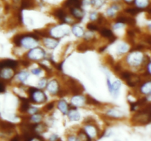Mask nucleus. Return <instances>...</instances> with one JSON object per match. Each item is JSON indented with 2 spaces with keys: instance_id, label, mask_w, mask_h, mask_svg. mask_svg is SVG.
<instances>
[{
  "instance_id": "f257e3e1",
  "label": "nucleus",
  "mask_w": 151,
  "mask_h": 141,
  "mask_svg": "<svg viewBox=\"0 0 151 141\" xmlns=\"http://www.w3.org/2000/svg\"><path fill=\"white\" fill-rule=\"evenodd\" d=\"M151 120V104L144 105L142 109L136 113L132 118V122L135 125H145Z\"/></svg>"
},
{
  "instance_id": "f03ea898",
  "label": "nucleus",
  "mask_w": 151,
  "mask_h": 141,
  "mask_svg": "<svg viewBox=\"0 0 151 141\" xmlns=\"http://www.w3.org/2000/svg\"><path fill=\"white\" fill-rule=\"evenodd\" d=\"M29 94L30 96V101L34 103H43L47 101V98L43 91L39 90L36 88H32L29 89Z\"/></svg>"
},
{
  "instance_id": "7ed1b4c3",
  "label": "nucleus",
  "mask_w": 151,
  "mask_h": 141,
  "mask_svg": "<svg viewBox=\"0 0 151 141\" xmlns=\"http://www.w3.org/2000/svg\"><path fill=\"white\" fill-rule=\"evenodd\" d=\"M33 35H24L21 37V45L26 48H32L36 46L37 38Z\"/></svg>"
},
{
  "instance_id": "20e7f679",
  "label": "nucleus",
  "mask_w": 151,
  "mask_h": 141,
  "mask_svg": "<svg viewBox=\"0 0 151 141\" xmlns=\"http://www.w3.org/2000/svg\"><path fill=\"white\" fill-rule=\"evenodd\" d=\"M143 60V55L139 51H134L127 57V62L132 66H139Z\"/></svg>"
},
{
  "instance_id": "39448f33",
  "label": "nucleus",
  "mask_w": 151,
  "mask_h": 141,
  "mask_svg": "<svg viewBox=\"0 0 151 141\" xmlns=\"http://www.w3.org/2000/svg\"><path fill=\"white\" fill-rule=\"evenodd\" d=\"M45 57V51L41 48H33L28 53V57L30 60H40Z\"/></svg>"
},
{
  "instance_id": "423d86ee",
  "label": "nucleus",
  "mask_w": 151,
  "mask_h": 141,
  "mask_svg": "<svg viewBox=\"0 0 151 141\" xmlns=\"http://www.w3.org/2000/svg\"><path fill=\"white\" fill-rule=\"evenodd\" d=\"M84 131L92 139V138H95L99 136L100 134V129L97 127L96 125L91 124V123H87L84 127Z\"/></svg>"
},
{
  "instance_id": "0eeeda50",
  "label": "nucleus",
  "mask_w": 151,
  "mask_h": 141,
  "mask_svg": "<svg viewBox=\"0 0 151 141\" xmlns=\"http://www.w3.org/2000/svg\"><path fill=\"white\" fill-rule=\"evenodd\" d=\"M69 29L68 27H64L63 26H55L51 31V35L55 38H61L64 35L69 34Z\"/></svg>"
},
{
  "instance_id": "6e6552de",
  "label": "nucleus",
  "mask_w": 151,
  "mask_h": 141,
  "mask_svg": "<svg viewBox=\"0 0 151 141\" xmlns=\"http://www.w3.org/2000/svg\"><path fill=\"white\" fill-rule=\"evenodd\" d=\"M0 66H1V69L4 68H8L14 69L16 68V66H17V62L13 60H2V61L1 62Z\"/></svg>"
},
{
  "instance_id": "1a4fd4ad",
  "label": "nucleus",
  "mask_w": 151,
  "mask_h": 141,
  "mask_svg": "<svg viewBox=\"0 0 151 141\" xmlns=\"http://www.w3.org/2000/svg\"><path fill=\"white\" fill-rule=\"evenodd\" d=\"M44 43L46 47H47L48 48H50V49H53V48H55L58 46V41L56 39H55V38H46L44 40Z\"/></svg>"
},
{
  "instance_id": "9d476101",
  "label": "nucleus",
  "mask_w": 151,
  "mask_h": 141,
  "mask_svg": "<svg viewBox=\"0 0 151 141\" xmlns=\"http://www.w3.org/2000/svg\"><path fill=\"white\" fill-rule=\"evenodd\" d=\"M47 90L51 94L57 93L58 91V82L55 79L52 80L47 85Z\"/></svg>"
},
{
  "instance_id": "9b49d317",
  "label": "nucleus",
  "mask_w": 151,
  "mask_h": 141,
  "mask_svg": "<svg viewBox=\"0 0 151 141\" xmlns=\"http://www.w3.org/2000/svg\"><path fill=\"white\" fill-rule=\"evenodd\" d=\"M100 32L103 37L107 38L110 41V42H114V41H115V39H116L115 36L113 35V32H112L111 30H110V29H106V28H103V29H100Z\"/></svg>"
},
{
  "instance_id": "f8f14e48",
  "label": "nucleus",
  "mask_w": 151,
  "mask_h": 141,
  "mask_svg": "<svg viewBox=\"0 0 151 141\" xmlns=\"http://www.w3.org/2000/svg\"><path fill=\"white\" fill-rule=\"evenodd\" d=\"M107 115L110 117L114 118H122L125 115L123 112L116 110V109H111V110H109L107 112Z\"/></svg>"
},
{
  "instance_id": "ddd939ff",
  "label": "nucleus",
  "mask_w": 151,
  "mask_h": 141,
  "mask_svg": "<svg viewBox=\"0 0 151 141\" xmlns=\"http://www.w3.org/2000/svg\"><path fill=\"white\" fill-rule=\"evenodd\" d=\"M0 76H1V79H9L12 78L13 76V72L12 70V68H1Z\"/></svg>"
},
{
  "instance_id": "4468645a",
  "label": "nucleus",
  "mask_w": 151,
  "mask_h": 141,
  "mask_svg": "<svg viewBox=\"0 0 151 141\" xmlns=\"http://www.w3.org/2000/svg\"><path fill=\"white\" fill-rule=\"evenodd\" d=\"M126 82L128 84V85L131 87H134L139 82V78L134 73H131V75L129 76V77L126 79Z\"/></svg>"
},
{
  "instance_id": "2eb2a0df",
  "label": "nucleus",
  "mask_w": 151,
  "mask_h": 141,
  "mask_svg": "<svg viewBox=\"0 0 151 141\" xmlns=\"http://www.w3.org/2000/svg\"><path fill=\"white\" fill-rule=\"evenodd\" d=\"M71 13H72V16L75 18L78 19H81L84 16V12L82 9L81 8V7H73V8H71Z\"/></svg>"
},
{
  "instance_id": "dca6fc26",
  "label": "nucleus",
  "mask_w": 151,
  "mask_h": 141,
  "mask_svg": "<svg viewBox=\"0 0 151 141\" xmlns=\"http://www.w3.org/2000/svg\"><path fill=\"white\" fill-rule=\"evenodd\" d=\"M68 116H69V118L70 119V120H72V121H77L81 118V115L75 108L69 110V113H68Z\"/></svg>"
},
{
  "instance_id": "f3484780",
  "label": "nucleus",
  "mask_w": 151,
  "mask_h": 141,
  "mask_svg": "<svg viewBox=\"0 0 151 141\" xmlns=\"http://www.w3.org/2000/svg\"><path fill=\"white\" fill-rule=\"evenodd\" d=\"M84 101L85 99L82 95H75L72 98V103L75 107H81L83 105Z\"/></svg>"
},
{
  "instance_id": "a211bd4d",
  "label": "nucleus",
  "mask_w": 151,
  "mask_h": 141,
  "mask_svg": "<svg viewBox=\"0 0 151 141\" xmlns=\"http://www.w3.org/2000/svg\"><path fill=\"white\" fill-rule=\"evenodd\" d=\"M78 141H91V138L86 133L84 130H80L77 134Z\"/></svg>"
},
{
  "instance_id": "6ab92c4d",
  "label": "nucleus",
  "mask_w": 151,
  "mask_h": 141,
  "mask_svg": "<svg viewBox=\"0 0 151 141\" xmlns=\"http://www.w3.org/2000/svg\"><path fill=\"white\" fill-rule=\"evenodd\" d=\"M116 21L118 23L122 24H135V20L134 19H131L130 17H126V16H120L118 17L116 19Z\"/></svg>"
},
{
  "instance_id": "aec40b11",
  "label": "nucleus",
  "mask_w": 151,
  "mask_h": 141,
  "mask_svg": "<svg viewBox=\"0 0 151 141\" xmlns=\"http://www.w3.org/2000/svg\"><path fill=\"white\" fill-rule=\"evenodd\" d=\"M65 6L67 7L73 8V7H78L81 6V0H67L65 2Z\"/></svg>"
},
{
  "instance_id": "412c9836",
  "label": "nucleus",
  "mask_w": 151,
  "mask_h": 141,
  "mask_svg": "<svg viewBox=\"0 0 151 141\" xmlns=\"http://www.w3.org/2000/svg\"><path fill=\"white\" fill-rule=\"evenodd\" d=\"M58 109L62 112L63 114H68L69 113V106L65 101H60L58 103Z\"/></svg>"
},
{
  "instance_id": "4be33fe9",
  "label": "nucleus",
  "mask_w": 151,
  "mask_h": 141,
  "mask_svg": "<svg viewBox=\"0 0 151 141\" xmlns=\"http://www.w3.org/2000/svg\"><path fill=\"white\" fill-rule=\"evenodd\" d=\"M72 32L74 35H75L76 37H78V38H81V37L83 36V35L84 32L83 29L81 26H75L72 29Z\"/></svg>"
},
{
  "instance_id": "5701e85b",
  "label": "nucleus",
  "mask_w": 151,
  "mask_h": 141,
  "mask_svg": "<svg viewBox=\"0 0 151 141\" xmlns=\"http://www.w3.org/2000/svg\"><path fill=\"white\" fill-rule=\"evenodd\" d=\"M47 130V126L45 124H43V123H36L35 127V132L36 134H41L43 132H46Z\"/></svg>"
},
{
  "instance_id": "b1692460",
  "label": "nucleus",
  "mask_w": 151,
  "mask_h": 141,
  "mask_svg": "<svg viewBox=\"0 0 151 141\" xmlns=\"http://www.w3.org/2000/svg\"><path fill=\"white\" fill-rule=\"evenodd\" d=\"M141 91L145 94H148L151 93V82H147L142 86Z\"/></svg>"
},
{
  "instance_id": "393cba45",
  "label": "nucleus",
  "mask_w": 151,
  "mask_h": 141,
  "mask_svg": "<svg viewBox=\"0 0 151 141\" xmlns=\"http://www.w3.org/2000/svg\"><path fill=\"white\" fill-rule=\"evenodd\" d=\"M120 87H121L120 81L116 80L114 82H113V83L111 84V88L110 91L112 93H116L118 92V90H119V88H120Z\"/></svg>"
},
{
  "instance_id": "a878e982",
  "label": "nucleus",
  "mask_w": 151,
  "mask_h": 141,
  "mask_svg": "<svg viewBox=\"0 0 151 141\" xmlns=\"http://www.w3.org/2000/svg\"><path fill=\"white\" fill-rule=\"evenodd\" d=\"M55 15L56 17L58 19H59L61 21H66V14L65 13L63 12V10L61 9H58L55 12Z\"/></svg>"
},
{
  "instance_id": "bb28decb",
  "label": "nucleus",
  "mask_w": 151,
  "mask_h": 141,
  "mask_svg": "<svg viewBox=\"0 0 151 141\" xmlns=\"http://www.w3.org/2000/svg\"><path fill=\"white\" fill-rule=\"evenodd\" d=\"M136 5L139 8H145L148 5L149 1L148 0H135Z\"/></svg>"
},
{
  "instance_id": "cd10ccee",
  "label": "nucleus",
  "mask_w": 151,
  "mask_h": 141,
  "mask_svg": "<svg viewBox=\"0 0 151 141\" xmlns=\"http://www.w3.org/2000/svg\"><path fill=\"white\" fill-rule=\"evenodd\" d=\"M42 115L38 113H35V114L32 115V117L30 118L31 121L33 122L34 123H39L42 120Z\"/></svg>"
},
{
  "instance_id": "c85d7f7f",
  "label": "nucleus",
  "mask_w": 151,
  "mask_h": 141,
  "mask_svg": "<svg viewBox=\"0 0 151 141\" xmlns=\"http://www.w3.org/2000/svg\"><path fill=\"white\" fill-rule=\"evenodd\" d=\"M29 73L28 72L26 71H21L20 73H19L18 76H19V79L22 82H24L25 80H27V77L29 76Z\"/></svg>"
},
{
  "instance_id": "c756f323",
  "label": "nucleus",
  "mask_w": 151,
  "mask_h": 141,
  "mask_svg": "<svg viewBox=\"0 0 151 141\" xmlns=\"http://www.w3.org/2000/svg\"><path fill=\"white\" fill-rule=\"evenodd\" d=\"M117 48H118V51H119V52L125 53L128 50V46L127 45L126 43H120L119 46H118Z\"/></svg>"
},
{
  "instance_id": "7c9ffc66",
  "label": "nucleus",
  "mask_w": 151,
  "mask_h": 141,
  "mask_svg": "<svg viewBox=\"0 0 151 141\" xmlns=\"http://www.w3.org/2000/svg\"><path fill=\"white\" fill-rule=\"evenodd\" d=\"M141 8H139V7H137V8H131V9H127L125 11L127 12V13H130V14L131 15H136L137 14V13H139L140 11H141Z\"/></svg>"
},
{
  "instance_id": "2f4dec72",
  "label": "nucleus",
  "mask_w": 151,
  "mask_h": 141,
  "mask_svg": "<svg viewBox=\"0 0 151 141\" xmlns=\"http://www.w3.org/2000/svg\"><path fill=\"white\" fill-rule=\"evenodd\" d=\"M103 3H104V0H91V4L97 8L101 7Z\"/></svg>"
},
{
  "instance_id": "473e14b6",
  "label": "nucleus",
  "mask_w": 151,
  "mask_h": 141,
  "mask_svg": "<svg viewBox=\"0 0 151 141\" xmlns=\"http://www.w3.org/2000/svg\"><path fill=\"white\" fill-rule=\"evenodd\" d=\"M117 10H118V7H116V6H115V5L112 6L111 7H110V8L108 10V11H107L108 15H109V16H113L115 14V13H116V11Z\"/></svg>"
},
{
  "instance_id": "72a5a7b5",
  "label": "nucleus",
  "mask_w": 151,
  "mask_h": 141,
  "mask_svg": "<svg viewBox=\"0 0 151 141\" xmlns=\"http://www.w3.org/2000/svg\"><path fill=\"white\" fill-rule=\"evenodd\" d=\"M38 85H39L40 88H44L45 86H47V79H44H44H41V80H40L39 83H38Z\"/></svg>"
},
{
  "instance_id": "f704fd0d",
  "label": "nucleus",
  "mask_w": 151,
  "mask_h": 141,
  "mask_svg": "<svg viewBox=\"0 0 151 141\" xmlns=\"http://www.w3.org/2000/svg\"><path fill=\"white\" fill-rule=\"evenodd\" d=\"M87 28H88V29L91 31H94V30H97V29H98V27H97V25L92 24H89L87 25Z\"/></svg>"
},
{
  "instance_id": "c9c22d12",
  "label": "nucleus",
  "mask_w": 151,
  "mask_h": 141,
  "mask_svg": "<svg viewBox=\"0 0 151 141\" xmlns=\"http://www.w3.org/2000/svg\"><path fill=\"white\" fill-rule=\"evenodd\" d=\"M37 111H38V109L33 107H30L29 110H28V112H29V114H32V115L35 114V113H37Z\"/></svg>"
},
{
  "instance_id": "e433bc0d",
  "label": "nucleus",
  "mask_w": 151,
  "mask_h": 141,
  "mask_svg": "<svg viewBox=\"0 0 151 141\" xmlns=\"http://www.w3.org/2000/svg\"><path fill=\"white\" fill-rule=\"evenodd\" d=\"M59 138L57 135H52L49 138V141H58Z\"/></svg>"
},
{
  "instance_id": "4c0bfd02",
  "label": "nucleus",
  "mask_w": 151,
  "mask_h": 141,
  "mask_svg": "<svg viewBox=\"0 0 151 141\" xmlns=\"http://www.w3.org/2000/svg\"><path fill=\"white\" fill-rule=\"evenodd\" d=\"M67 141H78V138L75 135H69L67 137Z\"/></svg>"
},
{
  "instance_id": "58836bf2",
  "label": "nucleus",
  "mask_w": 151,
  "mask_h": 141,
  "mask_svg": "<svg viewBox=\"0 0 151 141\" xmlns=\"http://www.w3.org/2000/svg\"><path fill=\"white\" fill-rule=\"evenodd\" d=\"M10 141H21V137L19 135H16L10 139Z\"/></svg>"
},
{
  "instance_id": "ea45409f",
  "label": "nucleus",
  "mask_w": 151,
  "mask_h": 141,
  "mask_svg": "<svg viewBox=\"0 0 151 141\" xmlns=\"http://www.w3.org/2000/svg\"><path fill=\"white\" fill-rule=\"evenodd\" d=\"M90 19H91V20L94 21V20H96V19H97V14L96 13H91V15H90Z\"/></svg>"
},
{
  "instance_id": "a19ab883",
  "label": "nucleus",
  "mask_w": 151,
  "mask_h": 141,
  "mask_svg": "<svg viewBox=\"0 0 151 141\" xmlns=\"http://www.w3.org/2000/svg\"><path fill=\"white\" fill-rule=\"evenodd\" d=\"M41 72V69L39 68H35V69H33V70H32V73H33V74H35V75H38Z\"/></svg>"
},
{
  "instance_id": "79ce46f5",
  "label": "nucleus",
  "mask_w": 151,
  "mask_h": 141,
  "mask_svg": "<svg viewBox=\"0 0 151 141\" xmlns=\"http://www.w3.org/2000/svg\"><path fill=\"white\" fill-rule=\"evenodd\" d=\"M53 107H54V104H53V103H50V104H49L48 105H47V109L48 110H52V109L53 108Z\"/></svg>"
},
{
  "instance_id": "37998d69",
  "label": "nucleus",
  "mask_w": 151,
  "mask_h": 141,
  "mask_svg": "<svg viewBox=\"0 0 151 141\" xmlns=\"http://www.w3.org/2000/svg\"><path fill=\"white\" fill-rule=\"evenodd\" d=\"M147 68H148L149 73H150V74H151V62L148 64V66H147Z\"/></svg>"
},
{
  "instance_id": "c03bdc74",
  "label": "nucleus",
  "mask_w": 151,
  "mask_h": 141,
  "mask_svg": "<svg viewBox=\"0 0 151 141\" xmlns=\"http://www.w3.org/2000/svg\"><path fill=\"white\" fill-rule=\"evenodd\" d=\"M147 100H148V101H151V93L149 94V95H147Z\"/></svg>"
},
{
  "instance_id": "a18cd8bd",
  "label": "nucleus",
  "mask_w": 151,
  "mask_h": 141,
  "mask_svg": "<svg viewBox=\"0 0 151 141\" xmlns=\"http://www.w3.org/2000/svg\"><path fill=\"white\" fill-rule=\"evenodd\" d=\"M4 86H3V83H1V92H4Z\"/></svg>"
},
{
  "instance_id": "49530a36",
  "label": "nucleus",
  "mask_w": 151,
  "mask_h": 141,
  "mask_svg": "<svg viewBox=\"0 0 151 141\" xmlns=\"http://www.w3.org/2000/svg\"><path fill=\"white\" fill-rule=\"evenodd\" d=\"M125 1H127V2H131L132 1H134V0H125Z\"/></svg>"
},
{
  "instance_id": "de8ad7c7",
  "label": "nucleus",
  "mask_w": 151,
  "mask_h": 141,
  "mask_svg": "<svg viewBox=\"0 0 151 141\" xmlns=\"http://www.w3.org/2000/svg\"><path fill=\"white\" fill-rule=\"evenodd\" d=\"M58 141H60V139H59V140H58Z\"/></svg>"
},
{
  "instance_id": "09e8293b",
  "label": "nucleus",
  "mask_w": 151,
  "mask_h": 141,
  "mask_svg": "<svg viewBox=\"0 0 151 141\" xmlns=\"http://www.w3.org/2000/svg\"><path fill=\"white\" fill-rule=\"evenodd\" d=\"M115 141H119V140H115Z\"/></svg>"
}]
</instances>
